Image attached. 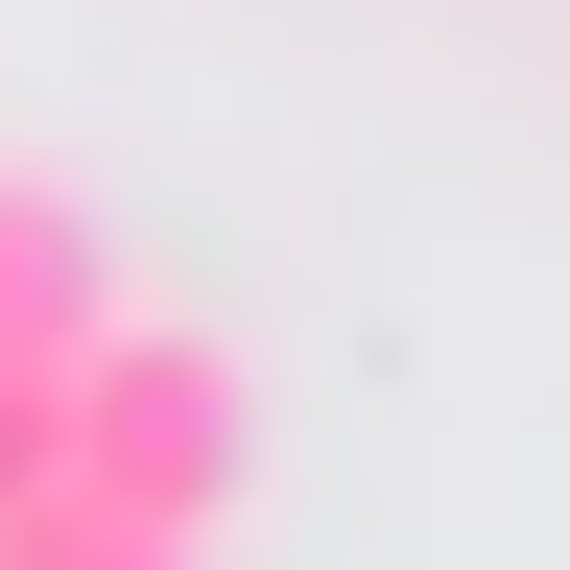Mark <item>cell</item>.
<instances>
[{
  "label": "cell",
  "instance_id": "2",
  "mask_svg": "<svg viewBox=\"0 0 570 570\" xmlns=\"http://www.w3.org/2000/svg\"><path fill=\"white\" fill-rule=\"evenodd\" d=\"M71 309H96V238L48 167H0V356H71Z\"/></svg>",
  "mask_w": 570,
  "mask_h": 570
},
{
  "label": "cell",
  "instance_id": "1",
  "mask_svg": "<svg viewBox=\"0 0 570 570\" xmlns=\"http://www.w3.org/2000/svg\"><path fill=\"white\" fill-rule=\"evenodd\" d=\"M48 499L71 523H142V547H214V499H238V333L71 309V356H48Z\"/></svg>",
  "mask_w": 570,
  "mask_h": 570
},
{
  "label": "cell",
  "instance_id": "3",
  "mask_svg": "<svg viewBox=\"0 0 570 570\" xmlns=\"http://www.w3.org/2000/svg\"><path fill=\"white\" fill-rule=\"evenodd\" d=\"M0 570H190V547H142V523H71V499H24V523H0Z\"/></svg>",
  "mask_w": 570,
  "mask_h": 570
},
{
  "label": "cell",
  "instance_id": "4",
  "mask_svg": "<svg viewBox=\"0 0 570 570\" xmlns=\"http://www.w3.org/2000/svg\"><path fill=\"white\" fill-rule=\"evenodd\" d=\"M48 499V356H0V523Z\"/></svg>",
  "mask_w": 570,
  "mask_h": 570
}]
</instances>
